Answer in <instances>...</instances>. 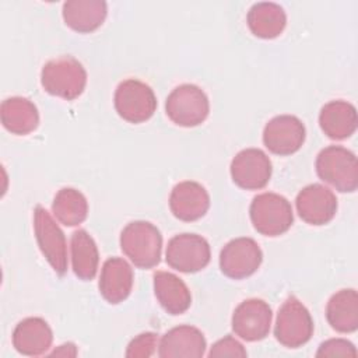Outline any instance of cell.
<instances>
[{
    "label": "cell",
    "instance_id": "cell-11",
    "mask_svg": "<svg viewBox=\"0 0 358 358\" xmlns=\"http://www.w3.org/2000/svg\"><path fill=\"white\" fill-rule=\"evenodd\" d=\"M231 178L236 186L245 190L263 189L271 178V161L259 148L239 151L231 162Z\"/></svg>",
    "mask_w": 358,
    "mask_h": 358
},
{
    "label": "cell",
    "instance_id": "cell-3",
    "mask_svg": "<svg viewBox=\"0 0 358 358\" xmlns=\"http://www.w3.org/2000/svg\"><path fill=\"white\" fill-rule=\"evenodd\" d=\"M316 172L323 182L341 193H352L358 187L357 157L341 145H329L317 154Z\"/></svg>",
    "mask_w": 358,
    "mask_h": 358
},
{
    "label": "cell",
    "instance_id": "cell-14",
    "mask_svg": "<svg viewBox=\"0 0 358 358\" xmlns=\"http://www.w3.org/2000/svg\"><path fill=\"white\" fill-rule=\"evenodd\" d=\"M298 215L310 225H324L337 213L336 194L326 186L313 183L305 186L295 200Z\"/></svg>",
    "mask_w": 358,
    "mask_h": 358
},
{
    "label": "cell",
    "instance_id": "cell-24",
    "mask_svg": "<svg viewBox=\"0 0 358 358\" xmlns=\"http://www.w3.org/2000/svg\"><path fill=\"white\" fill-rule=\"evenodd\" d=\"M326 317L338 333H354L358 329V294L355 289H340L327 302Z\"/></svg>",
    "mask_w": 358,
    "mask_h": 358
},
{
    "label": "cell",
    "instance_id": "cell-12",
    "mask_svg": "<svg viewBox=\"0 0 358 358\" xmlns=\"http://www.w3.org/2000/svg\"><path fill=\"white\" fill-rule=\"evenodd\" d=\"M303 123L292 115H280L270 119L263 130L266 148L277 155H291L305 143Z\"/></svg>",
    "mask_w": 358,
    "mask_h": 358
},
{
    "label": "cell",
    "instance_id": "cell-30",
    "mask_svg": "<svg viewBox=\"0 0 358 358\" xmlns=\"http://www.w3.org/2000/svg\"><path fill=\"white\" fill-rule=\"evenodd\" d=\"M50 355H62V357H76L77 355V350L76 345L69 343V344H63L60 345L57 350H55Z\"/></svg>",
    "mask_w": 358,
    "mask_h": 358
},
{
    "label": "cell",
    "instance_id": "cell-8",
    "mask_svg": "<svg viewBox=\"0 0 358 358\" xmlns=\"http://www.w3.org/2000/svg\"><path fill=\"white\" fill-rule=\"evenodd\" d=\"M34 231L43 257L59 275H63L67 271L66 236L42 206H36L34 210Z\"/></svg>",
    "mask_w": 358,
    "mask_h": 358
},
{
    "label": "cell",
    "instance_id": "cell-4",
    "mask_svg": "<svg viewBox=\"0 0 358 358\" xmlns=\"http://www.w3.org/2000/svg\"><path fill=\"white\" fill-rule=\"evenodd\" d=\"M249 214L255 229L264 236H280L294 222L291 203L284 196L271 192L257 194L252 200Z\"/></svg>",
    "mask_w": 358,
    "mask_h": 358
},
{
    "label": "cell",
    "instance_id": "cell-2",
    "mask_svg": "<svg viewBox=\"0 0 358 358\" xmlns=\"http://www.w3.org/2000/svg\"><path fill=\"white\" fill-rule=\"evenodd\" d=\"M41 84L48 94L73 101L85 90L87 71L73 56H62L42 67Z\"/></svg>",
    "mask_w": 358,
    "mask_h": 358
},
{
    "label": "cell",
    "instance_id": "cell-1",
    "mask_svg": "<svg viewBox=\"0 0 358 358\" xmlns=\"http://www.w3.org/2000/svg\"><path fill=\"white\" fill-rule=\"evenodd\" d=\"M120 248L138 268H152L161 260L162 235L148 221H133L120 234Z\"/></svg>",
    "mask_w": 358,
    "mask_h": 358
},
{
    "label": "cell",
    "instance_id": "cell-6",
    "mask_svg": "<svg viewBox=\"0 0 358 358\" xmlns=\"http://www.w3.org/2000/svg\"><path fill=\"white\" fill-rule=\"evenodd\" d=\"M313 334V320L306 306L289 296L278 309L274 336L280 344L288 348H298L306 344Z\"/></svg>",
    "mask_w": 358,
    "mask_h": 358
},
{
    "label": "cell",
    "instance_id": "cell-15",
    "mask_svg": "<svg viewBox=\"0 0 358 358\" xmlns=\"http://www.w3.org/2000/svg\"><path fill=\"white\" fill-rule=\"evenodd\" d=\"M169 208L180 221H197L208 211L210 196L200 183L185 180L173 186L169 196Z\"/></svg>",
    "mask_w": 358,
    "mask_h": 358
},
{
    "label": "cell",
    "instance_id": "cell-26",
    "mask_svg": "<svg viewBox=\"0 0 358 358\" xmlns=\"http://www.w3.org/2000/svg\"><path fill=\"white\" fill-rule=\"evenodd\" d=\"M52 211L63 225L76 227L85 221L88 215V201L80 190L63 187L53 199Z\"/></svg>",
    "mask_w": 358,
    "mask_h": 358
},
{
    "label": "cell",
    "instance_id": "cell-16",
    "mask_svg": "<svg viewBox=\"0 0 358 358\" xmlns=\"http://www.w3.org/2000/svg\"><path fill=\"white\" fill-rule=\"evenodd\" d=\"M206 337L194 326L182 324L168 330L158 344L161 358H200L206 352Z\"/></svg>",
    "mask_w": 358,
    "mask_h": 358
},
{
    "label": "cell",
    "instance_id": "cell-22",
    "mask_svg": "<svg viewBox=\"0 0 358 358\" xmlns=\"http://www.w3.org/2000/svg\"><path fill=\"white\" fill-rule=\"evenodd\" d=\"M0 117L6 130L17 136L32 133L39 124V113L34 102L24 96H11L1 102Z\"/></svg>",
    "mask_w": 358,
    "mask_h": 358
},
{
    "label": "cell",
    "instance_id": "cell-20",
    "mask_svg": "<svg viewBox=\"0 0 358 358\" xmlns=\"http://www.w3.org/2000/svg\"><path fill=\"white\" fill-rule=\"evenodd\" d=\"M355 106L347 101H331L326 103L319 113L322 131L331 140H344L357 130Z\"/></svg>",
    "mask_w": 358,
    "mask_h": 358
},
{
    "label": "cell",
    "instance_id": "cell-27",
    "mask_svg": "<svg viewBox=\"0 0 358 358\" xmlns=\"http://www.w3.org/2000/svg\"><path fill=\"white\" fill-rule=\"evenodd\" d=\"M155 347H158L157 334L152 331L141 333L129 343L127 350H126V357L148 358L154 354Z\"/></svg>",
    "mask_w": 358,
    "mask_h": 358
},
{
    "label": "cell",
    "instance_id": "cell-5",
    "mask_svg": "<svg viewBox=\"0 0 358 358\" xmlns=\"http://www.w3.org/2000/svg\"><path fill=\"white\" fill-rule=\"evenodd\" d=\"M165 110L175 124L194 127L207 119L210 102L200 87L194 84H182L168 95Z\"/></svg>",
    "mask_w": 358,
    "mask_h": 358
},
{
    "label": "cell",
    "instance_id": "cell-13",
    "mask_svg": "<svg viewBox=\"0 0 358 358\" xmlns=\"http://www.w3.org/2000/svg\"><path fill=\"white\" fill-rule=\"evenodd\" d=\"M271 308L267 302L250 298L241 302L232 313L234 333L246 341L263 340L271 326Z\"/></svg>",
    "mask_w": 358,
    "mask_h": 358
},
{
    "label": "cell",
    "instance_id": "cell-28",
    "mask_svg": "<svg viewBox=\"0 0 358 358\" xmlns=\"http://www.w3.org/2000/svg\"><path fill=\"white\" fill-rule=\"evenodd\" d=\"M248 355L243 345L235 340L232 336H225L224 338L218 340L210 348L208 357L211 358H221V357H235V358H245Z\"/></svg>",
    "mask_w": 358,
    "mask_h": 358
},
{
    "label": "cell",
    "instance_id": "cell-17",
    "mask_svg": "<svg viewBox=\"0 0 358 358\" xmlns=\"http://www.w3.org/2000/svg\"><path fill=\"white\" fill-rule=\"evenodd\" d=\"M133 268L122 257L108 259L101 270L99 292L112 305L123 302L133 288Z\"/></svg>",
    "mask_w": 358,
    "mask_h": 358
},
{
    "label": "cell",
    "instance_id": "cell-7",
    "mask_svg": "<svg viewBox=\"0 0 358 358\" xmlns=\"http://www.w3.org/2000/svg\"><path fill=\"white\" fill-rule=\"evenodd\" d=\"M113 103L117 115L134 124L148 120L157 109V98L151 87L136 78L124 80L117 85Z\"/></svg>",
    "mask_w": 358,
    "mask_h": 358
},
{
    "label": "cell",
    "instance_id": "cell-19",
    "mask_svg": "<svg viewBox=\"0 0 358 358\" xmlns=\"http://www.w3.org/2000/svg\"><path fill=\"white\" fill-rule=\"evenodd\" d=\"M106 14V3L102 0H69L62 10L66 25L80 34H90L98 29L103 24Z\"/></svg>",
    "mask_w": 358,
    "mask_h": 358
},
{
    "label": "cell",
    "instance_id": "cell-9",
    "mask_svg": "<svg viewBox=\"0 0 358 358\" xmlns=\"http://www.w3.org/2000/svg\"><path fill=\"white\" fill-rule=\"evenodd\" d=\"M208 242L197 234L175 235L166 246L165 260L169 267L180 273H197L210 263Z\"/></svg>",
    "mask_w": 358,
    "mask_h": 358
},
{
    "label": "cell",
    "instance_id": "cell-25",
    "mask_svg": "<svg viewBox=\"0 0 358 358\" xmlns=\"http://www.w3.org/2000/svg\"><path fill=\"white\" fill-rule=\"evenodd\" d=\"M71 266L74 274L84 281H90L98 271L99 253L95 241L85 229H77L70 241Z\"/></svg>",
    "mask_w": 358,
    "mask_h": 358
},
{
    "label": "cell",
    "instance_id": "cell-29",
    "mask_svg": "<svg viewBox=\"0 0 358 358\" xmlns=\"http://www.w3.org/2000/svg\"><path fill=\"white\" fill-rule=\"evenodd\" d=\"M316 357H357V350L348 340L330 338L320 344Z\"/></svg>",
    "mask_w": 358,
    "mask_h": 358
},
{
    "label": "cell",
    "instance_id": "cell-10",
    "mask_svg": "<svg viewBox=\"0 0 358 358\" xmlns=\"http://www.w3.org/2000/svg\"><path fill=\"white\" fill-rule=\"evenodd\" d=\"M263 260V253L257 242L252 238H236L229 241L220 253L221 271L232 278L242 280L257 271Z\"/></svg>",
    "mask_w": 358,
    "mask_h": 358
},
{
    "label": "cell",
    "instance_id": "cell-23",
    "mask_svg": "<svg viewBox=\"0 0 358 358\" xmlns=\"http://www.w3.org/2000/svg\"><path fill=\"white\" fill-rule=\"evenodd\" d=\"M250 32L262 39L277 38L287 25V15L281 6L270 1L256 3L246 17Z\"/></svg>",
    "mask_w": 358,
    "mask_h": 358
},
{
    "label": "cell",
    "instance_id": "cell-21",
    "mask_svg": "<svg viewBox=\"0 0 358 358\" xmlns=\"http://www.w3.org/2000/svg\"><path fill=\"white\" fill-rule=\"evenodd\" d=\"M154 292L169 315H182L192 305V295L187 285L173 273L157 271L154 274Z\"/></svg>",
    "mask_w": 358,
    "mask_h": 358
},
{
    "label": "cell",
    "instance_id": "cell-18",
    "mask_svg": "<svg viewBox=\"0 0 358 358\" xmlns=\"http://www.w3.org/2000/svg\"><path fill=\"white\" fill-rule=\"evenodd\" d=\"M52 341V329L42 317H27L13 331V345L22 355H42L50 348Z\"/></svg>",
    "mask_w": 358,
    "mask_h": 358
}]
</instances>
